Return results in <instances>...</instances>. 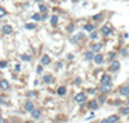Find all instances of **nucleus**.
<instances>
[{
    "mask_svg": "<svg viewBox=\"0 0 129 123\" xmlns=\"http://www.w3.org/2000/svg\"><path fill=\"white\" fill-rule=\"evenodd\" d=\"M75 102H77V104H85L87 102V95L84 92H79L77 95H75Z\"/></svg>",
    "mask_w": 129,
    "mask_h": 123,
    "instance_id": "nucleus-1",
    "label": "nucleus"
},
{
    "mask_svg": "<svg viewBox=\"0 0 129 123\" xmlns=\"http://www.w3.org/2000/svg\"><path fill=\"white\" fill-rule=\"evenodd\" d=\"M111 89H112V84H111V83L110 84H101V87H99L101 93H103V95L111 92Z\"/></svg>",
    "mask_w": 129,
    "mask_h": 123,
    "instance_id": "nucleus-2",
    "label": "nucleus"
},
{
    "mask_svg": "<svg viewBox=\"0 0 129 123\" xmlns=\"http://www.w3.org/2000/svg\"><path fill=\"white\" fill-rule=\"evenodd\" d=\"M119 69H120V62L119 61H116V60H114V61H111V64H110V71H119Z\"/></svg>",
    "mask_w": 129,
    "mask_h": 123,
    "instance_id": "nucleus-3",
    "label": "nucleus"
},
{
    "mask_svg": "<svg viewBox=\"0 0 129 123\" xmlns=\"http://www.w3.org/2000/svg\"><path fill=\"white\" fill-rule=\"evenodd\" d=\"M119 93L121 96H129V86L128 84H123L119 88Z\"/></svg>",
    "mask_w": 129,
    "mask_h": 123,
    "instance_id": "nucleus-4",
    "label": "nucleus"
},
{
    "mask_svg": "<svg viewBox=\"0 0 129 123\" xmlns=\"http://www.w3.org/2000/svg\"><path fill=\"white\" fill-rule=\"evenodd\" d=\"M110 83H111V75L103 74L101 76V84H110Z\"/></svg>",
    "mask_w": 129,
    "mask_h": 123,
    "instance_id": "nucleus-5",
    "label": "nucleus"
},
{
    "mask_svg": "<svg viewBox=\"0 0 129 123\" xmlns=\"http://www.w3.org/2000/svg\"><path fill=\"white\" fill-rule=\"evenodd\" d=\"M88 108L91 109V110H97L99 108V104H98L97 100H92V101L88 104Z\"/></svg>",
    "mask_w": 129,
    "mask_h": 123,
    "instance_id": "nucleus-6",
    "label": "nucleus"
},
{
    "mask_svg": "<svg viewBox=\"0 0 129 123\" xmlns=\"http://www.w3.org/2000/svg\"><path fill=\"white\" fill-rule=\"evenodd\" d=\"M31 117L34 119H39V118H41V110L40 109H34L31 111Z\"/></svg>",
    "mask_w": 129,
    "mask_h": 123,
    "instance_id": "nucleus-7",
    "label": "nucleus"
},
{
    "mask_svg": "<svg viewBox=\"0 0 129 123\" xmlns=\"http://www.w3.org/2000/svg\"><path fill=\"white\" fill-rule=\"evenodd\" d=\"M34 109H35V106H34V102L32 101H27L25 104V111H27V113H31Z\"/></svg>",
    "mask_w": 129,
    "mask_h": 123,
    "instance_id": "nucleus-8",
    "label": "nucleus"
},
{
    "mask_svg": "<svg viewBox=\"0 0 129 123\" xmlns=\"http://www.w3.org/2000/svg\"><path fill=\"white\" fill-rule=\"evenodd\" d=\"M93 61H94V62H96L97 65H101V64H103V56L101 54V53H97L96 56H94Z\"/></svg>",
    "mask_w": 129,
    "mask_h": 123,
    "instance_id": "nucleus-9",
    "label": "nucleus"
},
{
    "mask_svg": "<svg viewBox=\"0 0 129 123\" xmlns=\"http://www.w3.org/2000/svg\"><path fill=\"white\" fill-rule=\"evenodd\" d=\"M1 31H3V34H12L13 27L10 26V25H4V26L1 27Z\"/></svg>",
    "mask_w": 129,
    "mask_h": 123,
    "instance_id": "nucleus-10",
    "label": "nucleus"
},
{
    "mask_svg": "<svg viewBox=\"0 0 129 123\" xmlns=\"http://www.w3.org/2000/svg\"><path fill=\"white\" fill-rule=\"evenodd\" d=\"M102 47H103V44H102V43H94V44H92V51L98 53L101 49H102Z\"/></svg>",
    "mask_w": 129,
    "mask_h": 123,
    "instance_id": "nucleus-11",
    "label": "nucleus"
},
{
    "mask_svg": "<svg viewBox=\"0 0 129 123\" xmlns=\"http://www.w3.org/2000/svg\"><path fill=\"white\" fill-rule=\"evenodd\" d=\"M9 87H10V84H9L8 80H5V79H1V80H0V89L5 91V89H8Z\"/></svg>",
    "mask_w": 129,
    "mask_h": 123,
    "instance_id": "nucleus-12",
    "label": "nucleus"
},
{
    "mask_svg": "<svg viewBox=\"0 0 129 123\" xmlns=\"http://www.w3.org/2000/svg\"><path fill=\"white\" fill-rule=\"evenodd\" d=\"M49 62H50V57H49L48 54H44L43 57H41L40 65H41V66H45V65H49Z\"/></svg>",
    "mask_w": 129,
    "mask_h": 123,
    "instance_id": "nucleus-13",
    "label": "nucleus"
},
{
    "mask_svg": "<svg viewBox=\"0 0 129 123\" xmlns=\"http://www.w3.org/2000/svg\"><path fill=\"white\" fill-rule=\"evenodd\" d=\"M66 92H67V88L65 86H61V87L57 88V95H58V96H65Z\"/></svg>",
    "mask_w": 129,
    "mask_h": 123,
    "instance_id": "nucleus-14",
    "label": "nucleus"
},
{
    "mask_svg": "<svg viewBox=\"0 0 129 123\" xmlns=\"http://www.w3.org/2000/svg\"><path fill=\"white\" fill-rule=\"evenodd\" d=\"M101 32H102L105 36H109V35H111V32H112V31H111V29L109 26H103L102 29H101Z\"/></svg>",
    "mask_w": 129,
    "mask_h": 123,
    "instance_id": "nucleus-15",
    "label": "nucleus"
},
{
    "mask_svg": "<svg viewBox=\"0 0 129 123\" xmlns=\"http://www.w3.org/2000/svg\"><path fill=\"white\" fill-rule=\"evenodd\" d=\"M43 82H44V83H47V84L52 83V82H53V75H52V74H47V75H44V76H43Z\"/></svg>",
    "mask_w": 129,
    "mask_h": 123,
    "instance_id": "nucleus-16",
    "label": "nucleus"
},
{
    "mask_svg": "<svg viewBox=\"0 0 129 123\" xmlns=\"http://www.w3.org/2000/svg\"><path fill=\"white\" fill-rule=\"evenodd\" d=\"M84 56H85V60H87V61H92L96 54H94L93 51H88V52H85V54H84Z\"/></svg>",
    "mask_w": 129,
    "mask_h": 123,
    "instance_id": "nucleus-17",
    "label": "nucleus"
},
{
    "mask_svg": "<svg viewBox=\"0 0 129 123\" xmlns=\"http://www.w3.org/2000/svg\"><path fill=\"white\" fill-rule=\"evenodd\" d=\"M109 121H110V123H116V122H119V115H110L109 118H107Z\"/></svg>",
    "mask_w": 129,
    "mask_h": 123,
    "instance_id": "nucleus-18",
    "label": "nucleus"
},
{
    "mask_svg": "<svg viewBox=\"0 0 129 123\" xmlns=\"http://www.w3.org/2000/svg\"><path fill=\"white\" fill-rule=\"evenodd\" d=\"M84 30H87L88 32H92V31L94 30V26H93L92 24H87L85 26H84Z\"/></svg>",
    "mask_w": 129,
    "mask_h": 123,
    "instance_id": "nucleus-19",
    "label": "nucleus"
},
{
    "mask_svg": "<svg viewBox=\"0 0 129 123\" xmlns=\"http://www.w3.org/2000/svg\"><path fill=\"white\" fill-rule=\"evenodd\" d=\"M50 24L52 26H55L58 24V16H52V18H50Z\"/></svg>",
    "mask_w": 129,
    "mask_h": 123,
    "instance_id": "nucleus-20",
    "label": "nucleus"
},
{
    "mask_svg": "<svg viewBox=\"0 0 129 123\" xmlns=\"http://www.w3.org/2000/svg\"><path fill=\"white\" fill-rule=\"evenodd\" d=\"M120 113L123 115H129V106H124V108L120 109Z\"/></svg>",
    "mask_w": 129,
    "mask_h": 123,
    "instance_id": "nucleus-21",
    "label": "nucleus"
},
{
    "mask_svg": "<svg viewBox=\"0 0 129 123\" xmlns=\"http://www.w3.org/2000/svg\"><path fill=\"white\" fill-rule=\"evenodd\" d=\"M97 101H98V104H103V102L106 101V95H103V93H102V95H99Z\"/></svg>",
    "mask_w": 129,
    "mask_h": 123,
    "instance_id": "nucleus-22",
    "label": "nucleus"
},
{
    "mask_svg": "<svg viewBox=\"0 0 129 123\" xmlns=\"http://www.w3.org/2000/svg\"><path fill=\"white\" fill-rule=\"evenodd\" d=\"M102 17H103V14H102V13H98V14H94L93 17H92V20L97 22V21H99V20H102Z\"/></svg>",
    "mask_w": 129,
    "mask_h": 123,
    "instance_id": "nucleus-23",
    "label": "nucleus"
},
{
    "mask_svg": "<svg viewBox=\"0 0 129 123\" xmlns=\"http://www.w3.org/2000/svg\"><path fill=\"white\" fill-rule=\"evenodd\" d=\"M21 58L23 60V61H26V62H29V61L31 60V56H30V54H27V53H23V54L21 56Z\"/></svg>",
    "mask_w": 129,
    "mask_h": 123,
    "instance_id": "nucleus-24",
    "label": "nucleus"
},
{
    "mask_svg": "<svg viewBox=\"0 0 129 123\" xmlns=\"http://www.w3.org/2000/svg\"><path fill=\"white\" fill-rule=\"evenodd\" d=\"M81 38H83V35H81V34H77L76 36L72 38L71 40H72V43H77V42H79V39H81Z\"/></svg>",
    "mask_w": 129,
    "mask_h": 123,
    "instance_id": "nucleus-25",
    "label": "nucleus"
},
{
    "mask_svg": "<svg viewBox=\"0 0 129 123\" xmlns=\"http://www.w3.org/2000/svg\"><path fill=\"white\" fill-rule=\"evenodd\" d=\"M25 27H26L27 30H32V29H35V27H36V25L35 24H26Z\"/></svg>",
    "mask_w": 129,
    "mask_h": 123,
    "instance_id": "nucleus-26",
    "label": "nucleus"
},
{
    "mask_svg": "<svg viewBox=\"0 0 129 123\" xmlns=\"http://www.w3.org/2000/svg\"><path fill=\"white\" fill-rule=\"evenodd\" d=\"M32 20H35V21H41L43 18H41V16L39 14V13H35V14L32 16Z\"/></svg>",
    "mask_w": 129,
    "mask_h": 123,
    "instance_id": "nucleus-27",
    "label": "nucleus"
},
{
    "mask_svg": "<svg viewBox=\"0 0 129 123\" xmlns=\"http://www.w3.org/2000/svg\"><path fill=\"white\" fill-rule=\"evenodd\" d=\"M47 9H48V8L45 7V5H43V4H41V5H39V10H40L41 13H45V12H47Z\"/></svg>",
    "mask_w": 129,
    "mask_h": 123,
    "instance_id": "nucleus-28",
    "label": "nucleus"
},
{
    "mask_svg": "<svg viewBox=\"0 0 129 123\" xmlns=\"http://www.w3.org/2000/svg\"><path fill=\"white\" fill-rule=\"evenodd\" d=\"M36 74H43V66L41 65H37V68H36Z\"/></svg>",
    "mask_w": 129,
    "mask_h": 123,
    "instance_id": "nucleus-29",
    "label": "nucleus"
},
{
    "mask_svg": "<svg viewBox=\"0 0 129 123\" xmlns=\"http://www.w3.org/2000/svg\"><path fill=\"white\" fill-rule=\"evenodd\" d=\"M5 14H7V10H5L3 7H0V17H4Z\"/></svg>",
    "mask_w": 129,
    "mask_h": 123,
    "instance_id": "nucleus-30",
    "label": "nucleus"
},
{
    "mask_svg": "<svg viewBox=\"0 0 129 123\" xmlns=\"http://www.w3.org/2000/svg\"><path fill=\"white\" fill-rule=\"evenodd\" d=\"M7 66H8V62H7V61H1V62H0V68H1V69L7 68Z\"/></svg>",
    "mask_w": 129,
    "mask_h": 123,
    "instance_id": "nucleus-31",
    "label": "nucleus"
},
{
    "mask_svg": "<svg viewBox=\"0 0 129 123\" xmlns=\"http://www.w3.org/2000/svg\"><path fill=\"white\" fill-rule=\"evenodd\" d=\"M81 83H83L81 78H76V79H75V84H76V86H80Z\"/></svg>",
    "mask_w": 129,
    "mask_h": 123,
    "instance_id": "nucleus-32",
    "label": "nucleus"
},
{
    "mask_svg": "<svg viewBox=\"0 0 129 123\" xmlns=\"http://www.w3.org/2000/svg\"><path fill=\"white\" fill-rule=\"evenodd\" d=\"M97 36H98V35H97L96 31H92V32H91V38H92V39H97Z\"/></svg>",
    "mask_w": 129,
    "mask_h": 123,
    "instance_id": "nucleus-33",
    "label": "nucleus"
},
{
    "mask_svg": "<svg viewBox=\"0 0 129 123\" xmlns=\"http://www.w3.org/2000/svg\"><path fill=\"white\" fill-rule=\"evenodd\" d=\"M115 56H116V53H114V52H112V53H110V54H109V58H110V61H114Z\"/></svg>",
    "mask_w": 129,
    "mask_h": 123,
    "instance_id": "nucleus-34",
    "label": "nucleus"
},
{
    "mask_svg": "<svg viewBox=\"0 0 129 123\" xmlns=\"http://www.w3.org/2000/svg\"><path fill=\"white\" fill-rule=\"evenodd\" d=\"M87 92H88V93H91V95H94V93H96V88H89Z\"/></svg>",
    "mask_w": 129,
    "mask_h": 123,
    "instance_id": "nucleus-35",
    "label": "nucleus"
},
{
    "mask_svg": "<svg viewBox=\"0 0 129 123\" xmlns=\"http://www.w3.org/2000/svg\"><path fill=\"white\" fill-rule=\"evenodd\" d=\"M67 31H69V32H72V31H74V25H69V27H67Z\"/></svg>",
    "mask_w": 129,
    "mask_h": 123,
    "instance_id": "nucleus-36",
    "label": "nucleus"
},
{
    "mask_svg": "<svg viewBox=\"0 0 129 123\" xmlns=\"http://www.w3.org/2000/svg\"><path fill=\"white\" fill-rule=\"evenodd\" d=\"M35 95H36V93H35V91H30V92H29V96H30V97H34Z\"/></svg>",
    "mask_w": 129,
    "mask_h": 123,
    "instance_id": "nucleus-37",
    "label": "nucleus"
},
{
    "mask_svg": "<svg viewBox=\"0 0 129 123\" xmlns=\"http://www.w3.org/2000/svg\"><path fill=\"white\" fill-rule=\"evenodd\" d=\"M14 70H16V71H19V70H21V65H16V66H14Z\"/></svg>",
    "mask_w": 129,
    "mask_h": 123,
    "instance_id": "nucleus-38",
    "label": "nucleus"
},
{
    "mask_svg": "<svg viewBox=\"0 0 129 123\" xmlns=\"http://www.w3.org/2000/svg\"><path fill=\"white\" fill-rule=\"evenodd\" d=\"M67 58H69V60H74V54H67Z\"/></svg>",
    "mask_w": 129,
    "mask_h": 123,
    "instance_id": "nucleus-39",
    "label": "nucleus"
},
{
    "mask_svg": "<svg viewBox=\"0 0 129 123\" xmlns=\"http://www.w3.org/2000/svg\"><path fill=\"white\" fill-rule=\"evenodd\" d=\"M120 104H121V102L119 101V100H116V101H114V105H116V106H119Z\"/></svg>",
    "mask_w": 129,
    "mask_h": 123,
    "instance_id": "nucleus-40",
    "label": "nucleus"
},
{
    "mask_svg": "<svg viewBox=\"0 0 129 123\" xmlns=\"http://www.w3.org/2000/svg\"><path fill=\"white\" fill-rule=\"evenodd\" d=\"M101 123H110V121L109 119H102V121H101Z\"/></svg>",
    "mask_w": 129,
    "mask_h": 123,
    "instance_id": "nucleus-41",
    "label": "nucleus"
},
{
    "mask_svg": "<svg viewBox=\"0 0 129 123\" xmlns=\"http://www.w3.org/2000/svg\"><path fill=\"white\" fill-rule=\"evenodd\" d=\"M43 20H45V18H48V14L47 13H44V16H43V17H41Z\"/></svg>",
    "mask_w": 129,
    "mask_h": 123,
    "instance_id": "nucleus-42",
    "label": "nucleus"
},
{
    "mask_svg": "<svg viewBox=\"0 0 129 123\" xmlns=\"http://www.w3.org/2000/svg\"><path fill=\"white\" fill-rule=\"evenodd\" d=\"M127 104H128V106H129V98H128V101H127Z\"/></svg>",
    "mask_w": 129,
    "mask_h": 123,
    "instance_id": "nucleus-43",
    "label": "nucleus"
},
{
    "mask_svg": "<svg viewBox=\"0 0 129 123\" xmlns=\"http://www.w3.org/2000/svg\"><path fill=\"white\" fill-rule=\"evenodd\" d=\"M35 1H41V0H35Z\"/></svg>",
    "mask_w": 129,
    "mask_h": 123,
    "instance_id": "nucleus-44",
    "label": "nucleus"
},
{
    "mask_svg": "<svg viewBox=\"0 0 129 123\" xmlns=\"http://www.w3.org/2000/svg\"><path fill=\"white\" fill-rule=\"evenodd\" d=\"M116 123H120V122H116Z\"/></svg>",
    "mask_w": 129,
    "mask_h": 123,
    "instance_id": "nucleus-45",
    "label": "nucleus"
},
{
    "mask_svg": "<svg viewBox=\"0 0 129 123\" xmlns=\"http://www.w3.org/2000/svg\"><path fill=\"white\" fill-rule=\"evenodd\" d=\"M4 123H7V122H4Z\"/></svg>",
    "mask_w": 129,
    "mask_h": 123,
    "instance_id": "nucleus-46",
    "label": "nucleus"
}]
</instances>
